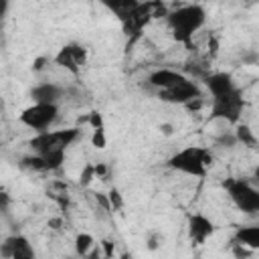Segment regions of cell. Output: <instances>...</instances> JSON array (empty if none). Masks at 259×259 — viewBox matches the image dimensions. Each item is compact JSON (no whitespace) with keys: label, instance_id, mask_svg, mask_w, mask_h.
Segmentation results:
<instances>
[{"label":"cell","instance_id":"obj_1","mask_svg":"<svg viewBox=\"0 0 259 259\" xmlns=\"http://www.w3.org/2000/svg\"><path fill=\"white\" fill-rule=\"evenodd\" d=\"M81 136L79 127H65V130H49L36 134L30 140L32 152L42 160L45 170H57L65 162L67 148Z\"/></svg>","mask_w":259,"mask_h":259},{"label":"cell","instance_id":"obj_2","mask_svg":"<svg viewBox=\"0 0 259 259\" xmlns=\"http://www.w3.org/2000/svg\"><path fill=\"white\" fill-rule=\"evenodd\" d=\"M204 20H206V12L198 4L178 6V10H174L168 16V24H170L172 36L178 42H190V38L202 28Z\"/></svg>","mask_w":259,"mask_h":259},{"label":"cell","instance_id":"obj_3","mask_svg":"<svg viewBox=\"0 0 259 259\" xmlns=\"http://www.w3.org/2000/svg\"><path fill=\"white\" fill-rule=\"evenodd\" d=\"M210 164H212L210 152L204 148H198V146H186V148L178 150L168 160L170 168H174L176 172H182L186 176H194V178H204L208 174Z\"/></svg>","mask_w":259,"mask_h":259},{"label":"cell","instance_id":"obj_4","mask_svg":"<svg viewBox=\"0 0 259 259\" xmlns=\"http://www.w3.org/2000/svg\"><path fill=\"white\" fill-rule=\"evenodd\" d=\"M225 190L229 192V198L233 204L247 214H253L259 210V190L245 178H229L225 182Z\"/></svg>","mask_w":259,"mask_h":259},{"label":"cell","instance_id":"obj_5","mask_svg":"<svg viewBox=\"0 0 259 259\" xmlns=\"http://www.w3.org/2000/svg\"><path fill=\"white\" fill-rule=\"evenodd\" d=\"M57 117H59V105L32 103L30 107H26L20 113V123L26 125L28 130H32L34 134H42V132L51 130V125L57 121Z\"/></svg>","mask_w":259,"mask_h":259},{"label":"cell","instance_id":"obj_6","mask_svg":"<svg viewBox=\"0 0 259 259\" xmlns=\"http://www.w3.org/2000/svg\"><path fill=\"white\" fill-rule=\"evenodd\" d=\"M241 113H243V97H241L239 89L229 93V95L217 97L210 103L212 119H219V121H225V123H237Z\"/></svg>","mask_w":259,"mask_h":259},{"label":"cell","instance_id":"obj_7","mask_svg":"<svg viewBox=\"0 0 259 259\" xmlns=\"http://www.w3.org/2000/svg\"><path fill=\"white\" fill-rule=\"evenodd\" d=\"M85 59H87V51L81 45H67V47H63L55 55L53 61L63 71H67L71 75H79L81 69H83V65H85Z\"/></svg>","mask_w":259,"mask_h":259},{"label":"cell","instance_id":"obj_8","mask_svg":"<svg viewBox=\"0 0 259 259\" xmlns=\"http://www.w3.org/2000/svg\"><path fill=\"white\" fill-rule=\"evenodd\" d=\"M160 99L162 101H168V103H180V105H188L190 101L198 99L200 97V89L198 85L192 81V79H184L180 81L178 85L170 87V89H164V91H158Z\"/></svg>","mask_w":259,"mask_h":259},{"label":"cell","instance_id":"obj_9","mask_svg":"<svg viewBox=\"0 0 259 259\" xmlns=\"http://www.w3.org/2000/svg\"><path fill=\"white\" fill-rule=\"evenodd\" d=\"M0 255L4 259H34V249L26 237L16 235V237H10L2 243Z\"/></svg>","mask_w":259,"mask_h":259},{"label":"cell","instance_id":"obj_10","mask_svg":"<svg viewBox=\"0 0 259 259\" xmlns=\"http://www.w3.org/2000/svg\"><path fill=\"white\" fill-rule=\"evenodd\" d=\"M212 233H214V225H212V221L208 217H204L200 212L190 217V221H188V237H190V241L194 245H204L212 237Z\"/></svg>","mask_w":259,"mask_h":259},{"label":"cell","instance_id":"obj_11","mask_svg":"<svg viewBox=\"0 0 259 259\" xmlns=\"http://www.w3.org/2000/svg\"><path fill=\"white\" fill-rule=\"evenodd\" d=\"M32 95V101L34 103H53V105H59V101L65 97V87L53 83V81H45V83H38L36 87H32L30 91Z\"/></svg>","mask_w":259,"mask_h":259},{"label":"cell","instance_id":"obj_12","mask_svg":"<svg viewBox=\"0 0 259 259\" xmlns=\"http://www.w3.org/2000/svg\"><path fill=\"white\" fill-rule=\"evenodd\" d=\"M204 85H206L208 93L212 95V99L237 91V85H235V81H233V77L229 73H212V75H206Z\"/></svg>","mask_w":259,"mask_h":259},{"label":"cell","instance_id":"obj_13","mask_svg":"<svg viewBox=\"0 0 259 259\" xmlns=\"http://www.w3.org/2000/svg\"><path fill=\"white\" fill-rule=\"evenodd\" d=\"M184 79H186V75H182V73H178L174 69H156L154 73H150L148 83L152 87H156L158 91H164V89H170V87L178 85Z\"/></svg>","mask_w":259,"mask_h":259},{"label":"cell","instance_id":"obj_14","mask_svg":"<svg viewBox=\"0 0 259 259\" xmlns=\"http://www.w3.org/2000/svg\"><path fill=\"white\" fill-rule=\"evenodd\" d=\"M233 243L237 245H243L251 251H257L259 249V227L251 225V227H239L237 233H235V239Z\"/></svg>","mask_w":259,"mask_h":259},{"label":"cell","instance_id":"obj_15","mask_svg":"<svg viewBox=\"0 0 259 259\" xmlns=\"http://www.w3.org/2000/svg\"><path fill=\"white\" fill-rule=\"evenodd\" d=\"M93 247H95V239L91 233H79L75 237V253L79 257H85Z\"/></svg>","mask_w":259,"mask_h":259},{"label":"cell","instance_id":"obj_16","mask_svg":"<svg viewBox=\"0 0 259 259\" xmlns=\"http://www.w3.org/2000/svg\"><path fill=\"white\" fill-rule=\"evenodd\" d=\"M235 140H237V144H243V146H255V142H257L253 130H249L247 125H239L235 130Z\"/></svg>","mask_w":259,"mask_h":259},{"label":"cell","instance_id":"obj_17","mask_svg":"<svg viewBox=\"0 0 259 259\" xmlns=\"http://www.w3.org/2000/svg\"><path fill=\"white\" fill-rule=\"evenodd\" d=\"M91 146L97 150H103L107 146V138H105V130H93L91 134Z\"/></svg>","mask_w":259,"mask_h":259},{"label":"cell","instance_id":"obj_18","mask_svg":"<svg viewBox=\"0 0 259 259\" xmlns=\"http://www.w3.org/2000/svg\"><path fill=\"white\" fill-rule=\"evenodd\" d=\"M89 125H91V130H105L103 127V119H101V115L97 111L89 113Z\"/></svg>","mask_w":259,"mask_h":259},{"label":"cell","instance_id":"obj_19","mask_svg":"<svg viewBox=\"0 0 259 259\" xmlns=\"http://www.w3.org/2000/svg\"><path fill=\"white\" fill-rule=\"evenodd\" d=\"M95 178V170H93V164H87L81 172V184H89L91 180Z\"/></svg>","mask_w":259,"mask_h":259},{"label":"cell","instance_id":"obj_20","mask_svg":"<svg viewBox=\"0 0 259 259\" xmlns=\"http://www.w3.org/2000/svg\"><path fill=\"white\" fill-rule=\"evenodd\" d=\"M107 200H109V206L111 208H121V204H123V200H121V196H119L117 190H111L107 194Z\"/></svg>","mask_w":259,"mask_h":259},{"label":"cell","instance_id":"obj_21","mask_svg":"<svg viewBox=\"0 0 259 259\" xmlns=\"http://www.w3.org/2000/svg\"><path fill=\"white\" fill-rule=\"evenodd\" d=\"M255 251H251V249H247V247H243V245H233V255L237 257V259H243V257H249V255H253Z\"/></svg>","mask_w":259,"mask_h":259},{"label":"cell","instance_id":"obj_22","mask_svg":"<svg viewBox=\"0 0 259 259\" xmlns=\"http://www.w3.org/2000/svg\"><path fill=\"white\" fill-rule=\"evenodd\" d=\"M160 247V237L158 235H150V239H148V249L150 251H156Z\"/></svg>","mask_w":259,"mask_h":259},{"label":"cell","instance_id":"obj_23","mask_svg":"<svg viewBox=\"0 0 259 259\" xmlns=\"http://www.w3.org/2000/svg\"><path fill=\"white\" fill-rule=\"evenodd\" d=\"M8 204H10V196L4 190H0V210H6Z\"/></svg>","mask_w":259,"mask_h":259},{"label":"cell","instance_id":"obj_24","mask_svg":"<svg viewBox=\"0 0 259 259\" xmlns=\"http://www.w3.org/2000/svg\"><path fill=\"white\" fill-rule=\"evenodd\" d=\"M160 130H162L166 136H170V134H172V125H170V123H164V125H160Z\"/></svg>","mask_w":259,"mask_h":259},{"label":"cell","instance_id":"obj_25","mask_svg":"<svg viewBox=\"0 0 259 259\" xmlns=\"http://www.w3.org/2000/svg\"><path fill=\"white\" fill-rule=\"evenodd\" d=\"M6 10V2H0V14Z\"/></svg>","mask_w":259,"mask_h":259},{"label":"cell","instance_id":"obj_26","mask_svg":"<svg viewBox=\"0 0 259 259\" xmlns=\"http://www.w3.org/2000/svg\"><path fill=\"white\" fill-rule=\"evenodd\" d=\"M69 259H85V257H79V255H75V257H69Z\"/></svg>","mask_w":259,"mask_h":259}]
</instances>
